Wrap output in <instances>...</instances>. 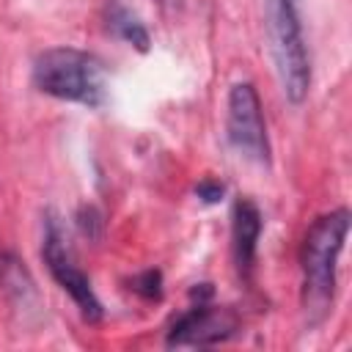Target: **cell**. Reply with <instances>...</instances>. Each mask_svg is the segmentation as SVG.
<instances>
[{
    "instance_id": "obj_1",
    "label": "cell",
    "mask_w": 352,
    "mask_h": 352,
    "mask_svg": "<svg viewBox=\"0 0 352 352\" xmlns=\"http://www.w3.org/2000/svg\"><path fill=\"white\" fill-rule=\"evenodd\" d=\"M349 234V209H333L314 220L302 239V311L311 324H319L333 311L336 270Z\"/></svg>"
},
{
    "instance_id": "obj_2",
    "label": "cell",
    "mask_w": 352,
    "mask_h": 352,
    "mask_svg": "<svg viewBox=\"0 0 352 352\" xmlns=\"http://www.w3.org/2000/svg\"><path fill=\"white\" fill-rule=\"evenodd\" d=\"M33 85L44 96L82 104L104 107L110 99V82L104 63L77 47H50L33 60Z\"/></svg>"
},
{
    "instance_id": "obj_3",
    "label": "cell",
    "mask_w": 352,
    "mask_h": 352,
    "mask_svg": "<svg viewBox=\"0 0 352 352\" xmlns=\"http://www.w3.org/2000/svg\"><path fill=\"white\" fill-rule=\"evenodd\" d=\"M264 30L283 96L302 104L311 91V55L297 14V0H264Z\"/></svg>"
},
{
    "instance_id": "obj_4",
    "label": "cell",
    "mask_w": 352,
    "mask_h": 352,
    "mask_svg": "<svg viewBox=\"0 0 352 352\" xmlns=\"http://www.w3.org/2000/svg\"><path fill=\"white\" fill-rule=\"evenodd\" d=\"M41 258L55 278V283L74 300L85 322H99L104 316V308L91 286V278L77 264L74 248L69 242L66 226L55 212H44V236H41Z\"/></svg>"
},
{
    "instance_id": "obj_5",
    "label": "cell",
    "mask_w": 352,
    "mask_h": 352,
    "mask_svg": "<svg viewBox=\"0 0 352 352\" xmlns=\"http://www.w3.org/2000/svg\"><path fill=\"white\" fill-rule=\"evenodd\" d=\"M190 297L192 305L170 322L165 346H214L236 336L239 316L226 305H212V283L192 286Z\"/></svg>"
},
{
    "instance_id": "obj_6",
    "label": "cell",
    "mask_w": 352,
    "mask_h": 352,
    "mask_svg": "<svg viewBox=\"0 0 352 352\" xmlns=\"http://www.w3.org/2000/svg\"><path fill=\"white\" fill-rule=\"evenodd\" d=\"M226 138L231 148L256 162V165H270L272 162V146L267 135V121L261 110V99L253 82H234L228 91V104H226Z\"/></svg>"
},
{
    "instance_id": "obj_7",
    "label": "cell",
    "mask_w": 352,
    "mask_h": 352,
    "mask_svg": "<svg viewBox=\"0 0 352 352\" xmlns=\"http://www.w3.org/2000/svg\"><path fill=\"white\" fill-rule=\"evenodd\" d=\"M261 228H264L261 209L256 206L253 198L239 195L234 201V209H231V256H234L236 275L242 280H250L253 278Z\"/></svg>"
},
{
    "instance_id": "obj_8",
    "label": "cell",
    "mask_w": 352,
    "mask_h": 352,
    "mask_svg": "<svg viewBox=\"0 0 352 352\" xmlns=\"http://www.w3.org/2000/svg\"><path fill=\"white\" fill-rule=\"evenodd\" d=\"M104 25H107V30L113 36H118L121 41H126L129 47H135L138 52H148V47H151L148 28L121 0H107V6H104Z\"/></svg>"
},
{
    "instance_id": "obj_9",
    "label": "cell",
    "mask_w": 352,
    "mask_h": 352,
    "mask_svg": "<svg viewBox=\"0 0 352 352\" xmlns=\"http://www.w3.org/2000/svg\"><path fill=\"white\" fill-rule=\"evenodd\" d=\"M0 283L6 289V294L14 300V305L30 308V300L36 302V286L30 272L25 270V261H19L14 253L3 256V267H0Z\"/></svg>"
},
{
    "instance_id": "obj_10",
    "label": "cell",
    "mask_w": 352,
    "mask_h": 352,
    "mask_svg": "<svg viewBox=\"0 0 352 352\" xmlns=\"http://www.w3.org/2000/svg\"><path fill=\"white\" fill-rule=\"evenodd\" d=\"M129 289L143 297L146 302H160L162 300V272L160 270H143L129 280Z\"/></svg>"
},
{
    "instance_id": "obj_11",
    "label": "cell",
    "mask_w": 352,
    "mask_h": 352,
    "mask_svg": "<svg viewBox=\"0 0 352 352\" xmlns=\"http://www.w3.org/2000/svg\"><path fill=\"white\" fill-rule=\"evenodd\" d=\"M77 223H80L82 234H88L91 239H96L102 234V226H104V220H102V214H99L96 206H82L77 212Z\"/></svg>"
},
{
    "instance_id": "obj_12",
    "label": "cell",
    "mask_w": 352,
    "mask_h": 352,
    "mask_svg": "<svg viewBox=\"0 0 352 352\" xmlns=\"http://www.w3.org/2000/svg\"><path fill=\"white\" fill-rule=\"evenodd\" d=\"M195 195H198L204 204H217V201L226 195V184L217 182V179H204V182H198Z\"/></svg>"
}]
</instances>
